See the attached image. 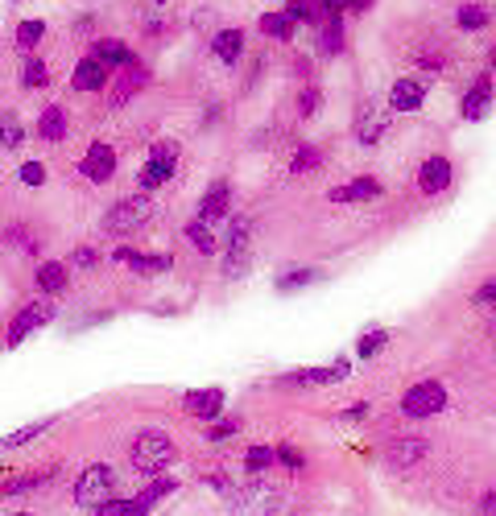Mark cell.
Masks as SVG:
<instances>
[{
	"label": "cell",
	"instance_id": "42",
	"mask_svg": "<svg viewBox=\"0 0 496 516\" xmlns=\"http://www.w3.org/2000/svg\"><path fill=\"white\" fill-rule=\"evenodd\" d=\"M240 426H244L240 418H224V421L216 418V421H211V430H208V438H211V442H224V438H232Z\"/></svg>",
	"mask_w": 496,
	"mask_h": 516
},
{
	"label": "cell",
	"instance_id": "18",
	"mask_svg": "<svg viewBox=\"0 0 496 516\" xmlns=\"http://www.w3.org/2000/svg\"><path fill=\"white\" fill-rule=\"evenodd\" d=\"M385 133H389V116L380 112L377 104H364L360 120H356V137H360V145H377Z\"/></svg>",
	"mask_w": 496,
	"mask_h": 516
},
{
	"label": "cell",
	"instance_id": "30",
	"mask_svg": "<svg viewBox=\"0 0 496 516\" xmlns=\"http://www.w3.org/2000/svg\"><path fill=\"white\" fill-rule=\"evenodd\" d=\"M21 141H25V128H21V120L13 116V112H0V149H17Z\"/></svg>",
	"mask_w": 496,
	"mask_h": 516
},
{
	"label": "cell",
	"instance_id": "35",
	"mask_svg": "<svg viewBox=\"0 0 496 516\" xmlns=\"http://www.w3.org/2000/svg\"><path fill=\"white\" fill-rule=\"evenodd\" d=\"M323 166V153L315 149V145H302V149L294 153V161H289V174H310V169Z\"/></svg>",
	"mask_w": 496,
	"mask_h": 516
},
{
	"label": "cell",
	"instance_id": "53",
	"mask_svg": "<svg viewBox=\"0 0 496 516\" xmlns=\"http://www.w3.org/2000/svg\"><path fill=\"white\" fill-rule=\"evenodd\" d=\"M13 516H34V512H13Z\"/></svg>",
	"mask_w": 496,
	"mask_h": 516
},
{
	"label": "cell",
	"instance_id": "4",
	"mask_svg": "<svg viewBox=\"0 0 496 516\" xmlns=\"http://www.w3.org/2000/svg\"><path fill=\"white\" fill-rule=\"evenodd\" d=\"M149 215H154V198H145V195L120 198V203L112 207L108 215H104V232H112V236H128V232H137L141 223H149Z\"/></svg>",
	"mask_w": 496,
	"mask_h": 516
},
{
	"label": "cell",
	"instance_id": "36",
	"mask_svg": "<svg viewBox=\"0 0 496 516\" xmlns=\"http://www.w3.org/2000/svg\"><path fill=\"white\" fill-rule=\"evenodd\" d=\"M455 21H460V29L476 34V29H484V25H488V9H484V5H463V9L455 13Z\"/></svg>",
	"mask_w": 496,
	"mask_h": 516
},
{
	"label": "cell",
	"instance_id": "5",
	"mask_svg": "<svg viewBox=\"0 0 496 516\" xmlns=\"http://www.w3.org/2000/svg\"><path fill=\"white\" fill-rule=\"evenodd\" d=\"M447 410V389L439 380H418L401 392V413L406 418H434Z\"/></svg>",
	"mask_w": 496,
	"mask_h": 516
},
{
	"label": "cell",
	"instance_id": "1",
	"mask_svg": "<svg viewBox=\"0 0 496 516\" xmlns=\"http://www.w3.org/2000/svg\"><path fill=\"white\" fill-rule=\"evenodd\" d=\"M178 459V450H174V442L162 434V430H141V434L133 438V446H128V463H133V471L141 475H162L166 467Z\"/></svg>",
	"mask_w": 496,
	"mask_h": 516
},
{
	"label": "cell",
	"instance_id": "23",
	"mask_svg": "<svg viewBox=\"0 0 496 516\" xmlns=\"http://www.w3.org/2000/svg\"><path fill=\"white\" fill-rule=\"evenodd\" d=\"M174 488H178V480H170V475H166V480H157V475H154V480L145 483V488L137 491L133 500H137V508H141V512H149V508H157V504H162V500L170 496Z\"/></svg>",
	"mask_w": 496,
	"mask_h": 516
},
{
	"label": "cell",
	"instance_id": "7",
	"mask_svg": "<svg viewBox=\"0 0 496 516\" xmlns=\"http://www.w3.org/2000/svg\"><path fill=\"white\" fill-rule=\"evenodd\" d=\"M248 248H253V223L240 215V219H232V232H228V252H224L228 277H240L248 268Z\"/></svg>",
	"mask_w": 496,
	"mask_h": 516
},
{
	"label": "cell",
	"instance_id": "22",
	"mask_svg": "<svg viewBox=\"0 0 496 516\" xmlns=\"http://www.w3.org/2000/svg\"><path fill=\"white\" fill-rule=\"evenodd\" d=\"M211 50H216L219 63H240V50H244V34L240 29H219L216 37H211Z\"/></svg>",
	"mask_w": 496,
	"mask_h": 516
},
{
	"label": "cell",
	"instance_id": "49",
	"mask_svg": "<svg viewBox=\"0 0 496 516\" xmlns=\"http://www.w3.org/2000/svg\"><path fill=\"white\" fill-rule=\"evenodd\" d=\"M208 483H211L216 491H224V496H232V491H236V488H232V480H228L224 471H211V475H208Z\"/></svg>",
	"mask_w": 496,
	"mask_h": 516
},
{
	"label": "cell",
	"instance_id": "45",
	"mask_svg": "<svg viewBox=\"0 0 496 516\" xmlns=\"http://www.w3.org/2000/svg\"><path fill=\"white\" fill-rule=\"evenodd\" d=\"M21 182H25V187H42L46 182L42 161H25V166H21Z\"/></svg>",
	"mask_w": 496,
	"mask_h": 516
},
{
	"label": "cell",
	"instance_id": "24",
	"mask_svg": "<svg viewBox=\"0 0 496 516\" xmlns=\"http://www.w3.org/2000/svg\"><path fill=\"white\" fill-rule=\"evenodd\" d=\"M91 54H96L104 66H116V71H120V66H128V63H137L133 50H128L125 42H116V37H104V42H96V50H91Z\"/></svg>",
	"mask_w": 496,
	"mask_h": 516
},
{
	"label": "cell",
	"instance_id": "31",
	"mask_svg": "<svg viewBox=\"0 0 496 516\" xmlns=\"http://www.w3.org/2000/svg\"><path fill=\"white\" fill-rule=\"evenodd\" d=\"M42 37H46V21H21L17 34H13V46L17 50H34Z\"/></svg>",
	"mask_w": 496,
	"mask_h": 516
},
{
	"label": "cell",
	"instance_id": "13",
	"mask_svg": "<svg viewBox=\"0 0 496 516\" xmlns=\"http://www.w3.org/2000/svg\"><path fill=\"white\" fill-rule=\"evenodd\" d=\"M422 104H426V83L414 79V75L397 79L393 91H389V107H393V112H418Z\"/></svg>",
	"mask_w": 496,
	"mask_h": 516
},
{
	"label": "cell",
	"instance_id": "39",
	"mask_svg": "<svg viewBox=\"0 0 496 516\" xmlns=\"http://www.w3.org/2000/svg\"><path fill=\"white\" fill-rule=\"evenodd\" d=\"M21 83H25V87H46V83H50V66H46L42 58H29L25 71H21Z\"/></svg>",
	"mask_w": 496,
	"mask_h": 516
},
{
	"label": "cell",
	"instance_id": "41",
	"mask_svg": "<svg viewBox=\"0 0 496 516\" xmlns=\"http://www.w3.org/2000/svg\"><path fill=\"white\" fill-rule=\"evenodd\" d=\"M471 302L484 306V310H496V273L488 277V281L476 285V294H471Z\"/></svg>",
	"mask_w": 496,
	"mask_h": 516
},
{
	"label": "cell",
	"instance_id": "2",
	"mask_svg": "<svg viewBox=\"0 0 496 516\" xmlns=\"http://www.w3.org/2000/svg\"><path fill=\"white\" fill-rule=\"evenodd\" d=\"M116 488H120V475L112 471L108 463H91V467H83V475L75 480V504L96 512L99 504L116 500Z\"/></svg>",
	"mask_w": 496,
	"mask_h": 516
},
{
	"label": "cell",
	"instance_id": "43",
	"mask_svg": "<svg viewBox=\"0 0 496 516\" xmlns=\"http://www.w3.org/2000/svg\"><path fill=\"white\" fill-rule=\"evenodd\" d=\"M278 463L289 467V471H302V467H307V459H302V450H294L289 442H281L278 446Z\"/></svg>",
	"mask_w": 496,
	"mask_h": 516
},
{
	"label": "cell",
	"instance_id": "26",
	"mask_svg": "<svg viewBox=\"0 0 496 516\" xmlns=\"http://www.w3.org/2000/svg\"><path fill=\"white\" fill-rule=\"evenodd\" d=\"M294 25L298 21L289 17V13H265L261 17V34L269 37V42H289V37H294Z\"/></svg>",
	"mask_w": 496,
	"mask_h": 516
},
{
	"label": "cell",
	"instance_id": "48",
	"mask_svg": "<svg viewBox=\"0 0 496 516\" xmlns=\"http://www.w3.org/2000/svg\"><path fill=\"white\" fill-rule=\"evenodd\" d=\"M315 9L323 13V17H339V13L348 9V0H315Z\"/></svg>",
	"mask_w": 496,
	"mask_h": 516
},
{
	"label": "cell",
	"instance_id": "55",
	"mask_svg": "<svg viewBox=\"0 0 496 516\" xmlns=\"http://www.w3.org/2000/svg\"><path fill=\"white\" fill-rule=\"evenodd\" d=\"M154 5H166V0H154Z\"/></svg>",
	"mask_w": 496,
	"mask_h": 516
},
{
	"label": "cell",
	"instance_id": "32",
	"mask_svg": "<svg viewBox=\"0 0 496 516\" xmlns=\"http://www.w3.org/2000/svg\"><path fill=\"white\" fill-rule=\"evenodd\" d=\"M319 50H323V54H339L343 50V25H339V17H327V25L319 29Z\"/></svg>",
	"mask_w": 496,
	"mask_h": 516
},
{
	"label": "cell",
	"instance_id": "6",
	"mask_svg": "<svg viewBox=\"0 0 496 516\" xmlns=\"http://www.w3.org/2000/svg\"><path fill=\"white\" fill-rule=\"evenodd\" d=\"M174 169H178V145L174 141L154 145L149 157H145V166H141V190H157L162 182L174 178Z\"/></svg>",
	"mask_w": 496,
	"mask_h": 516
},
{
	"label": "cell",
	"instance_id": "29",
	"mask_svg": "<svg viewBox=\"0 0 496 516\" xmlns=\"http://www.w3.org/2000/svg\"><path fill=\"white\" fill-rule=\"evenodd\" d=\"M187 240L195 244L198 252H203V257H216V232H211V223H203V219H190L187 223Z\"/></svg>",
	"mask_w": 496,
	"mask_h": 516
},
{
	"label": "cell",
	"instance_id": "46",
	"mask_svg": "<svg viewBox=\"0 0 496 516\" xmlns=\"http://www.w3.org/2000/svg\"><path fill=\"white\" fill-rule=\"evenodd\" d=\"M96 260H99V252H96V248H87V244H83V248H75L71 265H79V268H96Z\"/></svg>",
	"mask_w": 496,
	"mask_h": 516
},
{
	"label": "cell",
	"instance_id": "3",
	"mask_svg": "<svg viewBox=\"0 0 496 516\" xmlns=\"http://www.w3.org/2000/svg\"><path fill=\"white\" fill-rule=\"evenodd\" d=\"M228 500H232L236 516H281V504H286L281 491L265 480H253L248 488H236Z\"/></svg>",
	"mask_w": 496,
	"mask_h": 516
},
{
	"label": "cell",
	"instance_id": "9",
	"mask_svg": "<svg viewBox=\"0 0 496 516\" xmlns=\"http://www.w3.org/2000/svg\"><path fill=\"white\" fill-rule=\"evenodd\" d=\"M79 169H83V178H91V182H108L112 174H116V149H112L108 141H91V149L83 153Z\"/></svg>",
	"mask_w": 496,
	"mask_h": 516
},
{
	"label": "cell",
	"instance_id": "44",
	"mask_svg": "<svg viewBox=\"0 0 496 516\" xmlns=\"http://www.w3.org/2000/svg\"><path fill=\"white\" fill-rule=\"evenodd\" d=\"M319 104H323V96H319V87H307L302 96H298V112L302 116H315L319 112Z\"/></svg>",
	"mask_w": 496,
	"mask_h": 516
},
{
	"label": "cell",
	"instance_id": "21",
	"mask_svg": "<svg viewBox=\"0 0 496 516\" xmlns=\"http://www.w3.org/2000/svg\"><path fill=\"white\" fill-rule=\"evenodd\" d=\"M422 454H426V442H422V438H414V434L389 442V463H393V467H414Z\"/></svg>",
	"mask_w": 496,
	"mask_h": 516
},
{
	"label": "cell",
	"instance_id": "51",
	"mask_svg": "<svg viewBox=\"0 0 496 516\" xmlns=\"http://www.w3.org/2000/svg\"><path fill=\"white\" fill-rule=\"evenodd\" d=\"M364 413H369V405H352V410L343 413V421H360V418H364Z\"/></svg>",
	"mask_w": 496,
	"mask_h": 516
},
{
	"label": "cell",
	"instance_id": "12",
	"mask_svg": "<svg viewBox=\"0 0 496 516\" xmlns=\"http://www.w3.org/2000/svg\"><path fill=\"white\" fill-rule=\"evenodd\" d=\"M451 161L447 157H426L422 161V169H418V190L422 195H442V190L451 187Z\"/></svg>",
	"mask_w": 496,
	"mask_h": 516
},
{
	"label": "cell",
	"instance_id": "50",
	"mask_svg": "<svg viewBox=\"0 0 496 516\" xmlns=\"http://www.w3.org/2000/svg\"><path fill=\"white\" fill-rule=\"evenodd\" d=\"M480 516H496V491H488L484 504H480Z\"/></svg>",
	"mask_w": 496,
	"mask_h": 516
},
{
	"label": "cell",
	"instance_id": "11",
	"mask_svg": "<svg viewBox=\"0 0 496 516\" xmlns=\"http://www.w3.org/2000/svg\"><path fill=\"white\" fill-rule=\"evenodd\" d=\"M182 410H187L190 418L216 421L219 410H224V389H195V392H182Z\"/></svg>",
	"mask_w": 496,
	"mask_h": 516
},
{
	"label": "cell",
	"instance_id": "8",
	"mask_svg": "<svg viewBox=\"0 0 496 516\" xmlns=\"http://www.w3.org/2000/svg\"><path fill=\"white\" fill-rule=\"evenodd\" d=\"M55 319V302L50 298H37V302H29L25 310L17 314V319L9 322V348H17V343H25L29 335H34L37 327H46V322Z\"/></svg>",
	"mask_w": 496,
	"mask_h": 516
},
{
	"label": "cell",
	"instance_id": "40",
	"mask_svg": "<svg viewBox=\"0 0 496 516\" xmlns=\"http://www.w3.org/2000/svg\"><path fill=\"white\" fill-rule=\"evenodd\" d=\"M96 516H145L141 508H137V500H108V504H99Z\"/></svg>",
	"mask_w": 496,
	"mask_h": 516
},
{
	"label": "cell",
	"instance_id": "17",
	"mask_svg": "<svg viewBox=\"0 0 496 516\" xmlns=\"http://www.w3.org/2000/svg\"><path fill=\"white\" fill-rule=\"evenodd\" d=\"M385 195V187H380L377 178H352L348 187H335L331 195V203H372V198H380Z\"/></svg>",
	"mask_w": 496,
	"mask_h": 516
},
{
	"label": "cell",
	"instance_id": "19",
	"mask_svg": "<svg viewBox=\"0 0 496 516\" xmlns=\"http://www.w3.org/2000/svg\"><path fill=\"white\" fill-rule=\"evenodd\" d=\"M104 83H108V66L99 63L96 54H91V58H83V63L75 66V75H71V87L75 91H99Z\"/></svg>",
	"mask_w": 496,
	"mask_h": 516
},
{
	"label": "cell",
	"instance_id": "10",
	"mask_svg": "<svg viewBox=\"0 0 496 516\" xmlns=\"http://www.w3.org/2000/svg\"><path fill=\"white\" fill-rule=\"evenodd\" d=\"M352 376V364L348 359H335V364L327 368H302V372H286L281 376V384H339Z\"/></svg>",
	"mask_w": 496,
	"mask_h": 516
},
{
	"label": "cell",
	"instance_id": "25",
	"mask_svg": "<svg viewBox=\"0 0 496 516\" xmlns=\"http://www.w3.org/2000/svg\"><path fill=\"white\" fill-rule=\"evenodd\" d=\"M37 137H42V141H63L66 137V112L63 107H42V116H37Z\"/></svg>",
	"mask_w": 496,
	"mask_h": 516
},
{
	"label": "cell",
	"instance_id": "52",
	"mask_svg": "<svg viewBox=\"0 0 496 516\" xmlns=\"http://www.w3.org/2000/svg\"><path fill=\"white\" fill-rule=\"evenodd\" d=\"M348 5H352V9H360V13H364V9H369V5H372V0H348Z\"/></svg>",
	"mask_w": 496,
	"mask_h": 516
},
{
	"label": "cell",
	"instance_id": "47",
	"mask_svg": "<svg viewBox=\"0 0 496 516\" xmlns=\"http://www.w3.org/2000/svg\"><path fill=\"white\" fill-rule=\"evenodd\" d=\"M145 260H149V273H170V268H174L170 252H154V257H145Z\"/></svg>",
	"mask_w": 496,
	"mask_h": 516
},
{
	"label": "cell",
	"instance_id": "38",
	"mask_svg": "<svg viewBox=\"0 0 496 516\" xmlns=\"http://www.w3.org/2000/svg\"><path fill=\"white\" fill-rule=\"evenodd\" d=\"M389 343V330H369V335H360V343H356V356L360 359H372L380 348Z\"/></svg>",
	"mask_w": 496,
	"mask_h": 516
},
{
	"label": "cell",
	"instance_id": "37",
	"mask_svg": "<svg viewBox=\"0 0 496 516\" xmlns=\"http://www.w3.org/2000/svg\"><path fill=\"white\" fill-rule=\"evenodd\" d=\"M286 13L298 21V25H319V17H323V13L315 9V0H289Z\"/></svg>",
	"mask_w": 496,
	"mask_h": 516
},
{
	"label": "cell",
	"instance_id": "34",
	"mask_svg": "<svg viewBox=\"0 0 496 516\" xmlns=\"http://www.w3.org/2000/svg\"><path fill=\"white\" fill-rule=\"evenodd\" d=\"M310 281H319V268H289V273L278 277V289L281 294H294V289H302Z\"/></svg>",
	"mask_w": 496,
	"mask_h": 516
},
{
	"label": "cell",
	"instance_id": "28",
	"mask_svg": "<svg viewBox=\"0 0 496 516\" xmlns=\"http://www.w3.org/2000/svg\"><path fill=\"white\" fill-rule=\"evenodd\" d=\"M58 467H50V471H37V475H21V480H9L5 488H0V496H25V491H37L46 488V483L55 480Z\"/></svg>",
	"mask_w": 496,
	"mask_h": 516
},
{
	"label": "cell",
	"instance_id": "15",
	"mask_svg": "<svg viewBox=\"0 0 496 516\" xmlns=\"http://www.w3.org/2000/svg\"><path fill=\"white\" fill-rule=\"evenodd\" d=\"M488 112H492V83H488V79H476V83L468 87V96H463V104H460V116L471 120V125H480Z\"/></svg>",
	"mask_w": 496,
	"mask_h": 516
},
{
	"label": "cell",
	"instance_id": "20",
	"mask_svg": "<svg viewBox=\"0 0 496 516\" xmlns=\"http://www.w3.org/2000/svg\"><path fill=\"white\" fill-rule=\"evenodd\" d=\"M34 285H37V294L42 298H58L66 289V268L58 265V260H42L34 273Z\"/></svg>",
	"mask_w": 496,
	"mask_h": 516
},
{
	"label": "cell",
	"instance_id": "16",
	"mask_svg": "<svg viewBox=\"0 0 496 516\" xmlns=\"http://www.w3.org/2000/svg\"><path fill=\"white\" fill-rule=\"evenodd\" d=\"M149 83V66L141 63H128L116 71V83H112V104H128V99L137 96V91Z\"/></svg>",
	"mask_w": 496,
	"mask_h": 516
},
{
	"label": "cell",
	"instance_id": "27",
	"mask_svg": "<svg viewBox=\"0 0 496 516\" xmlns=\"http://www.w3.org/2000/svg\"><path fill=\"white\" fill-rule=\"evenodd\" d=\"M273 463H278V446H248L244 450V471L248 475H265Z\"/></svg>",
	"mask_w": 496,
	"mask_h": 516
},
{
	"label": "cell",
	"instance_id": "33",
	"mask_svg": "<svg viewBox=\"0 0 496 516\" xmlns=\"http://www.w3.org/2000/svg\"><path fill=\"white\" fill-rule=\"evenodd\" d=\"M46 430H50V421H29V426H21L17 434L0 438V446H5V450H13V446H25V442H34V438H42Z\"/></svg>",
	"mask_w": 496,
	"mask_h": 516
},
{
	"label": "cell",
	"instance_id": "14",
	"mask_svg": "<svg viewBox=\"0 0 496 516\" xmlns=\"http://www.w3.org/2000/svg\"><path fill=\"white\" fill-rule=\"evenodd\" d=\"M228 211H232V187H228V182H211L208 195H203V203H198V219L216 228Z\"/></svg>",
	"mask_w": 496,
	"mask_h": 516
},
{
	"label": "cell",
	"instance_id": "54",
	"mask_svg": "<svg viewBox=\"0 0 496 516\" xmlns=\"http://www.w3.org/2000/svg\"><path fill=\"white\" fill-rule=\"evenodd\" d=\"M492 66H496V50H492Z\"/></svg>",
	"mask_w": 496,
	"mask_h": 516
}]
</instances>
